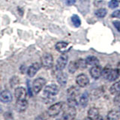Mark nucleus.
Masks as SVG:
<instances>
[{
  "mask_svg": "<svg viewBox=\"0 0 120 120\" xmlns=\"http://www.w3.org/2000/svg\"><path fill=\"white\" fill-rule=\"evenodd\" d=\"M55 47L56 50L59 51V52H61V53H66L68 51H69L71 49L72 45L69 43L65 42V41H59V42L56 43Z\"/></svg>",
  "mask_w": 120,
  "mask_h": 120,
  "instance_id": "39448f33",
  "label": "nucleus"
},
{
  "mask_svg": "<svg viewBox=\"0 0 120 120\" xmlns=\"http://www.w3.org/2000/svg\"><path fill=\"white\" fill-rule=\"evenodd\" d=\"M14 96L17 100L26 99V96H27L26 89L24 87H22V86L16 88L14 90Z\"/></svg>",
  "mask_w": 120,
  "mask_h": 120,
  "instance_id": "1a4fd4ad",
  "label": "nucleus"
},
{
  "mask_svg": "<svg viewBox=\"0 0 120 120\" xmlns=\"http://www.w3.org/2000/svg\"><path fill=\"white\" fill-rule=\"evenodd\" d=\"M63 109V103L62 102H58L54 104L51 105V106L48 108L47 110V114L50 117H56L58 116L60 112L62 111Z\"/></svg>",
  "mask_w": 120,
  "mask_h": 120,
  "instance_id": "f257e3e1",
  "label": "nucleus"
},
{
  "mask_svg": "<svg viewBox=\"0 0 120 120\" xmlns=\"http://www.w3.org/2000/svg\"><path fill=\"white\" fill-rule=\"evenodd\" d=\"M67 93L69 98H76L77 96L80 95V89L76 87V86H71V87L68 89Z\"/></svg>",
  "mask_w": 120,
  "mask_h": 120,
  "instance_id": "f3484780",
  "label": "nucleus"
},
{
  "mask_svg": "<svg viewBox=\"0 0 120 120\" xmlns=\"http://www.w3.org/2000/svg\"><path fill=\"white\" fill-rule=\"evenodd\" d=\"M76 114H77V111L75 107H67L63 112V119H74L76 117Z\"/></svg>",
  "mask_w": 120,
  "mask_h": 120,
  "instance_id": "0eeeda50",
  "label": "nucleus"
},
{
  "mask_svg": "<svg viewBox=\"0 0 120 120\" xmlns=\"http://www.w3.org/2000/svg\"><path fill=\"white\" fill-rule=\"evenodd\" d=\"M119 75H120V72H119V69H117V68L111 69L110 71V74H109L108 77L107 78V80L110 82L115 81L119 78Z\"/></svg>",
  "mask_w": 120,
  "mask_h": 120,
  "instance_id": "2eb2a0df",
  "label": "nucleus"
},
{
  "mask_svg": "<svg viewBox=\"0 0 120 120\" xmlns=\"http://www.w3.org/2000/svg\"><path fill=\"white\" fill-rule=\"evenodd\" d=\"M67 104L68 106L73 107H76L78 105V102L76 100V98H69V97H68V98Z\"/></svg>",
  "mask_w": 120,
  "mask_h": 120,
  "instance_id": "393cba45",
  "label": "nucleus"
},
{
  "mask_svg": "<svg viewBox=\"0 0 120 120\" xmlns=\"http://www.w3.org/2000/svg\"><path fill=\"white\" fill-rule=\"evenodd\" d=\"M88 102H89V94L87 92L82 93L80 98V100H79V104H80L81 107H85L87 106Z\"/></svg>",
  "mask_w": 120,
  "mask_h": 120,
  "instance_id": "a211bd4d",
  "label": "nucleus"
},
{
  "mask_svg": "<svg viewBox=\"0 0 120 120\" xmlns=\"http://www.w3.org/2000/svg\"><path fill=\"white\" fill-rule=\"evenodd\" d=\"M2 112V108L1 106H0V112Z\"/></svg>",
  "mask_w": 120,
  "mask_h": 120,
  "instance_id": "473e14b6",
  "label": "nucleus"
},
{
  "mask_svg": "<svg viewBox=\"0 0 120 120\" xmlns=\"http://www.w3.org/2000/svg\"><path fill=\"white\" fill-rule=\"evenodd\" d=\"M68 57L66 54H62L59 56L56 62V70L57 71H62L65 68L68 63Z\"/></svg>",
  "mask_w": 120,
  "mask_h": 120,
  "instance_id": "423d86ee",
  "label": "nucleus"
},
{
  "mask_svg": "<svg viewBox=\"0 0 120 120\" xmlns=\"http://www.w3.org/2000/svg\"><path fill=\"white\" fill-rule=\"evenodd\" d=\"M56 79L59 83L62 86H65L68 81V76L65 73L62 72V71H59L58 74H56Z\"/></svg>",
  "mask_w": 120,
  "mask_h": 120,
  "instance_id": "4468645a",
  "label": "nucleus"
},
{
  "mask_svg": "<svg viewBox=\"0 0 120 120\" xmlns=\"http://www.w3.org/2000/svg\"><path fill=\"white\" fill-rule=\"evenodd\" d=\"M41 64L45 69H50L53 65V58L50 53H45L41 59Z\"/></svg>",
  "mask_w": 120,
  "mask_h": 120,
  "instance_id": "20e7f679",
  "label": "nucleus"
},
{
  "mask_svg": "<svg viewBox=\"0 0 120 120\" xmlns=\"http://www.w3.org/2000/svg\"><path fill=\"white\" fill-rule=\"evenodd\" d=\"M59 89L57 85L56 84H50L47 86L44 89V95L49 98L53 97L59 93Z\"/></svg>",
  "mask_w": 120,
  "mask_h": 120,
  "instance_id": "f03ea898",
  "label": "nucleus"
},
{
  "mask_svg": "<svg viewBox=\"0 0 120 120\" xmlns=\"http://www.w3.org/2000/svg\"><path fill=\"white\" fill-rule=\"evenodd\" d=\"M45 84H46V80H45L44 78L38 77V78L35 79V80L33 81V83H32L33 92L35 94L39 93Z\"/></svg>",
  "mask_w": 120,
  "mask_h": 120,
  "instance_id": "7ed1b4c3",
  "label": "nucleus"
},
{
  "mask_svg": "<svg viewBox=\"0 0 120 120\" xmlns=\"http://www.w3.org/2000/svg\"><path fill=\"white\" fill-rule=\"evenodd\" d=\"M68 71L71 74H74L79 69V65H78L77 61L71 62L69 63L68 66Z\"/></svg>",
  "mask_w": 120,
  "mask_h": 120,
  "instance_id": "4be33fe9",
  "label": "nucleus"
},
{
  "mask_svg": "<svg viewBox=\"0 0 120 120\" xmlns=\"http://www.w3.org/2000/svg\"><path fill=\"white\" fill-rule=\"evenodd\" d=\"M113 102H114L115 105L120 107V92L116 94V97L114 98V99H113Z\"/></svg>",
  "mask_w": 120,
  "mask_h": 120,
  "instance_id": "c85d7f7f",
  "label": "nucleus"
},
{
  "mask_svg": "<svg viewBox=\"0 0 120 120\" xmlns=\"http://www.w3.org/2000/svg\"><path fill=\"white\" fill-rule=\"evenodd\" d=\"M64 2L65 3V5L71 6V5H74L76 2H75V0H64Z\"/></svg>",
  "mask_w": 120,
  "mask_h": 120,
  "instance_id": "2f4dec72",
  "label": "nucleus"
},
{
  "mask_svg": "<svg viewBox=\"0 0 120 120\" xmlns=\"http://www.w3.org/2000/svg\"><path fill=\"white\" fill-rule=\"evenodd\" d=\"M119 2L118 0H111V1L108 3V6L111 9H114L116 8L119 7Z\"/></svg>",
  "mask_w": 120,
  "mask_h": 120,
  "instance_id": "bb28decb",
  "label": "nucleus"
},
{
  "mask_svg": "<svg viewBox=\"0 0 120 120\" xmlns=\"http://www.w3.org/2000/svg\"><path fill=\"white\" fill-rule=\"evenodd\" d=\"M107 118L108 119L110 120H116V119H119L120 118V111L118 110H110V112L107 113Z\"/></svg>",
  "mask_w": 120,
  "mask_h": 120,
  "instance_id": "6ab92c4d",
  "label": "nucleus"
},
{
  "mask_svg": "<svg viewBox=\"0 0 120 120\" xmlns=\"http://www.w3.org/2000/svg\"><path fill=\"white\" fill-rule=\"evenodd\" d=\"M13 98L8 90H4L0 93V101L2 103H9L12 101Z\"/></svg>",
  "mask_w": 120,
  "mask_h": 120,
  "instance_id": "f8f14e48",
  "label": "nucleus"
},
{
  "mask_svg": "<svg viewBox=\"0 0 120 120\" xmlns=\"http://www.w3.org/2000/svg\"><path fill=\"white\" fill-rule=\"evenodd\" d=\"M40 68H41V65L39 63L35 62V63L32 64V65L28 68L27 71H26L28 76L29 77H33L36 74V73L38 72V71H39Z\"/></svg>",
  "mask_w": 120,
  "mask_h": 120,
  "instance_id": "9b49d317",
  "label": "nucleus"
},
{
  "mask_svg": "<svg viewBox=\"0 0 120 120\" xmlns=\"http://www.w3.org/2000/svg\"><path fill=\"white\" fill-rule=\"evenodd\" d=\"M77 63H78V65H79V68H81V69H84L87 67V63H86V59H80L77 60Z\"/></svg>",
  "mask_w": 120,
  "mask_h": 120,
  "instance_id": "a878e982",
  "label": "nucleus"
},
{
  "mask_svg": "<svg viewBox=\"0 0 120 120\" xmlns=\"http://www.w3.org/2000/svg\"><path fill=\"white\" fill-rule=\"evenodd\" d=\"M112 23H113V26H114V27L116 29V30L120 32V21H113L112 22Z\"/></svg>",
  "mask_w": 120,
  "mask_h": 120,
  "instance_id": "7c9ffc66",
  "label": "nucleus"
},
{
  "mask_svg": "<svg viewBox=\"0 0 120 120\" xmlns=\"http://www.w3.org/2000/svg\"><path fill=\"white\" fill-rule=\"evenodd\" d=\"M111 16H112V17L120 19V10H117V11H113V12L112 13Z\"/></svg>",
  "mask_w": 120,
  "mask_h": 120,
  "instance_id": "c756f323",
  "label": "nucleus"
},
{
  "mask_svg": "<svg viewBox=\"0 0 120 120\" xmlns=\"http://www.w3.org/2000/svg\"><path fill=\"white\" fill-rule=\"evenodd\" d=\"M76 82L77 84L80 86V87H86V86H88L89 83V79L84 74H79L76 78Z\"/></svg>",
  "mask_w": 120,
  "mask_h": 120,
  "instance_id": "6e6552de",
  "label": "nucleus"
},
{
  "mask_svg": "<svg viewBox=\"0 0 120 120\" xmlns=\"http://www.w3.org/2000/svg\"><path fill=\"white\" fill-rule=\"evenodd\" d=\"M101 71H102V70L98 65L92 66V68L90 69V75L92 78L97 80L101 76Z\"/></svg>",
  "mask_w": 120,
  "mask_h": 120,
  "instance_id": "ddd939ff",
  "label": "nucleus"
},
{
  "mask_svg": "<svg viewBox=\"0 0 120 120\" xmlns=\"http://www.w3.org/2000/svg\"><path fill=\"white\" fill-rule=\"evenodd\" d=\"M71 21H72L73 24L75 27H79L81 24V21H80V17H79L76 14H74L71 17Z\"/></svg>",
  "mask_w": 120,
  "mask_h": 120,
  "instance_id": "b1692460",
  "label": "nucleus"
},
{
  "mask_svg": "<svg viewBox=\"0 0 120 120\" xmlns=\"http://www.w3.org/2000/svg\"><path fill=\"white\" fill-rule=\"evenodd\" d=\"M28 107V101L26 99L24 100H17L15 104V108L17 112H24Z\"/></svg>",
  "mask_w": 120,
  "mask_h": 120,
  "instance_id": "9d476101",
  "label": "nucleus"
},
{
  "mask_svg": "<svg viewBox=\"0 0 120 120\" xmlns=\"http://www.w3.org/2000/svg\"><path fill=\"white\" fill-rule=\"evenodd\" d=\"M86 63H87L88 65H92V66H95L98 65L99 63V60L98 58H96L95 56H88L87 58L86 59Z\"/></svg>",
  "mask_w": 120,
  "mask_h": 120,
  "instance_id": "412c9836",
  "label": "nucleus"
},
{
  "mask_svg": "<svg viewBox=\"0 0 120 120\" xmlns=\"http://www.w3.org/2000/svg\"><path fill=\"white\" fill-rule=\"evenodd\" d=\"M95 16L99 18H103L107 15V11L105 8H99L95 11Z\"/></svg>",
  "mask_w": 120,
  "mask_h": 120,
  "instance_id": "5701e85b",
  "label": "nucleus"
},
{
  "mask_svg": "<svg viewBox=\"0 0 120 120\" xmlns=\"http://www.w3.org/2000/svg\"><path fill=\"white\" fill-rule=\"evenodd\" d=\"M110 70H111V68H108V67L104 68L102 70V71H101V76H102L104 79H107L109 74H110Z\"/></svg>",
  "mask_w": 120,
  "mask_h": 120,
  "instance_id": "cd10ccee",
  "label": "nucleus"
},
{
  "mask_svg": "<svg viewBox=\"0 0 120 120\" xmlns=\"http://www.w3.org/2000/svg\"><path fill=\"white\" fill-rule=\"evenodd\" d=\"M120 92V80L114 82L110 88V92L112 95H116Z\"/></svg>",
  "mask_w": 120,
  "mask_h": 120,
  "instance_id": "aec40b11",
  "label": "nucleus"
},
{
  "mask_svg": "<svg viewBox=\"0 0 120 120\" xmlns=\"http://www.w3.org/2000/svg\"><path fill=\"white\" fill-rule=\"evenodd\" d=\"M88 118L90 119H97L99 118V111L95 107H91L88 110Z\"/></svg>",
  "mask_w": 120,
  "mask_h": 120,
  "instance_id": "dca6fc26",
  "label": "nucleus"
}]
</instances>
